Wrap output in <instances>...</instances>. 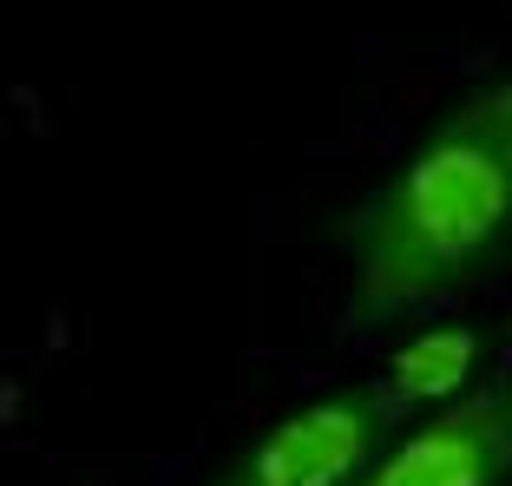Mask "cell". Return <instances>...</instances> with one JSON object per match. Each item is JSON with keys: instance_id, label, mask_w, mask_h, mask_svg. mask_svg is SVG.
Segmentation results:
<instances>
[{"instance_id": "obj_4", "label": "cell", "mask_w": 512, "mask_h": 486, "mask_svg": "<svg viewBox=\"0 0 512 486\" xmlns=\"http://www.w3.org/2000/svg\"><path fill=\"white\" fill-rule=\"evenodd\" d=\"M493 368V349H486V329L480 322H460V316H427V322H407L394 335V349H381L375 362V388L388 395V408L401 414H427L440 401L467 395L473 381Z\"/></svg>"}, {"instance_id": "obj_2", "label": "cell", "mask_w": 512, "mask_h": 486, "mask_svg": "<svg viewBox=\"0 0 512 486\" xmlns=\"http://www.w3.org/2000/svg\"><path fill=\"white\" fill-rule=\"evenodd\" d=\"M401 414L375 381H335L322 395L263 421L204 486H355L368 460L388 447Z\"/></svg>"}, {"instance_id": "obj_1", "label": "cell", "mask_w": 512, "mask_h": 486, "mask_svg": "<svg viewBox=\"0 0 512 486\" xmlns=\"http://www.w3.org/2000/svg\"><path fill=\"white\" fill-rule=\"evenodd\" d=\"M499 263H512V66L440 106L362 198L348 224L342 335H401Z\"/></svg>"}, {"instance_id": "obj_3", "label": "cell", "mask_w": 512, "mask_h": 486, "mask_svg": "<svg viewBox=\"0 0 512 486\" xmlns=\"http://www.w3.org/2000/svg\"><path fill=\"white\" fill-rule=\"evenodd\" d=\"M355 486H512V355L467 395L407 414Z\"/></svg>"}]
</instances>
